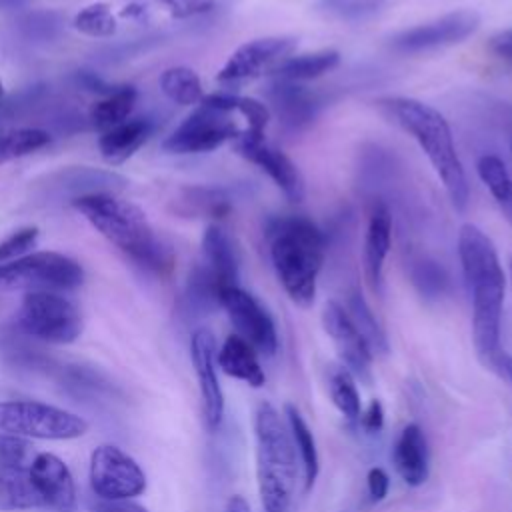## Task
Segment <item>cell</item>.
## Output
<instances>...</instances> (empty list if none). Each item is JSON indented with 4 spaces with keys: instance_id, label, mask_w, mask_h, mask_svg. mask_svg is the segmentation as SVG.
Returning a JSON list of instances; mask_svg holds the SVG:
<instances>
[{
    "instance_id": "obj_1",
    "label": "cell",
    "mask_w": 512,
    "mask_h": 512,
    "mask_svg": "<svg viewBox=\"0 0 512 512\" xmlns=\"http://www.w3.org/2000/svg\"><path fill=\"white\" fill-rule=\"evenodd\" d=\"M458 256L472 298V338L478 356L492 364L500 352V318L504 302V270L492 240L474 224L458 232Z\"/></svg>"
},
{
    "instance_id": "obj_2",
    "label": "cell",
    "mask_w": 512,
    "mask_h": 512,
    "mask_svg": "<svg viewBox=\"0 0 512 512\" xmlns=\"http://www.w3.org/2000/svg\"><path fill=\"white\" fill-rule=\"evenodd\" d=\"M72 206L120 252L138 266L164 274L170 270V254L156 238L146 214L134 202L114 192H90L72 198Z\"/></svg>"
},
{
    "instance_id": "obj_3",
    "label": "cell",
    "mask_w": 512,
    "mask_h": 512,
    "mask_svg": "<svg viewBox=\"0 0 512 512\" xmlns=\"http://www.w3.org/2000/svg\"><path fill=\"white\" fill-rule=\"evenodd\" d=\"M266 236L282 288L294 304L308 308L316 298V280L324 262V232L302 214H286L268 220Z\"/></svg>"
},
{
    "instance_id": "obj_4",
    "label": "cell",
    "mask_w": 512,
    "mask_h": 512,
    "mask_svg": "<svg viewBox=\"0 0 512 512\" xmlns=\"http://www.w3.org/2000/svg\"><path fill=\"white\" fill-rule=\"evenodd\" d=\"M382 106L418 142L456 210H464L468 204V180L446 118L430 104L406 96L384 98Z\"/></svg>"
},
{
    "instance_id": "obj_5",
    "label": "cell",
    "mask_w": 512,
    "mask_h": 512,
    "mask_svg": "<svg viewBox=\"0 0 512 512\" xmlns=\"http://www.w3.org/2000/svg\"><path fill=\"white\" fill-rule=\"evenodd\" d=\"M256 478L264 512H288L294 496L298 464L288 424L270 402H260L254 414Z\"/></svg>"
},
{
    "instance_id": "obj_6",
    "label": "cell",
    "mask_w": 512,
    "mask_h": 512,
    "mask_svg": "<svg viewBox=\"0 0 512 512\" xmlns=\"http://www.w3.org/2000/svg\"><path fill=\"white\" fill-rule=\"evenodd\" d=\"M88 430V422L64 408L36 400L0 402V432L20 438L74 440Z\"/></svg>"
},
{
    "instance_id": "obj_7",
    "label": "cell",
    "mask_w": 512,
    "mask_h": 512,
    "mask_svg": "<svg viewBox=\"0 0 512 512\" xmlns=\"http://www.w3.org/2000/svg\"><path fill=\"white\" fill-rule=\"evenodd\" d=\"M18 326L32 338L52 344H70L82 332V314L78 306L60 292L30 290L22 298Z\"/></svg>"
},
{
    "instance_id": "obj_8",
    "label": "cell",
    "mask_w": 512,
    "mask_h": 512,
    "mask_svg": "<svg viewBox=\"0 0 512 512\" xmlns=\"http://www.w3.org/2000/svg\"><path fill=\"white\" fill-rule=\"evenodd\" d=\"M84 270L74 258L40 250L24 254L0 266V288H32V290H74L82 286Z\"/></svg>"
},
{
    "instance_id": "obj_9",
    "label": "cell",
    "mask_w": 512,
    "mask_h": 512,
    "mask_svg": "<svg viewBox=\"0 0 512 512\" xmlns=\"http://www.w3.org/2000/svg\"><path fill=\"white\" fill-rule=\"evenodd\" d=\"M236 116V110H224L202 100L200 106L188 114L170 136H166L162 148L170 154L212 152L244 132L238 126Z\"/></svg>"
},
{
    "instance_id": "obj_10",
    "label": "cell",
    "mask_w": 512,
    "mask_h": 512,
    "mask_svg": "<svg viewBox=\"0 0 512 512\" xmlns=\"http://www.w3.org/2000/svg\"><path fill=\"white\" fill-rule=\"evenodd\" d=\"M90 486L100 500H130L146 490V474L124 450L102 444L90 454Z\"/></svg>"
},
{
    "instance_id": "obj_11",
    "label": "cell",
    "mask_w": 512,
    "mask_h": 512,
    "mask_svg": "<svg viewBox=\"0 0 512 512\" xmlns=\"http://www.w3.org/2000/svg\"><path fill=\"white\" fill-rule=\"evenodd\" d=\"M480 16L472 10H456L430 22L402 30L390 38V48L400 54H418L458 44L476 32Z\"/></svg>"
},
{
    "instance_id": "obj_12",
    "label": "cell",
    "mask_w": 512,
    "mask_h": 512,
    "mask_svg": "<svg viewBox=\"0 0 512 512\" xmlns=\"http://www.w3.org/2000/svg\"><path fill=\"white\" fill-rule=\"evenodd\" d=\"M296 40L290 36H266L244 42L238 46L224 66L218 70L216 80L220 84H238L254 80L266 72H272L282 60L290 56Z\"/></svg>"
},
{
    "instance_id": "obj_13",
    "label": "cell",
    "mask_w": 512,
    "mask_h": 512,
    "mask_svg": "<svg viewBox=\"0 0 512 512\" xmlns=\"http://www.w3.org/2000/svg\"><path fill=\"white\" fill-rule=\"evenodd\" d=\"M220 306L228 312L230 322L256 352L272 356L278 350V334L268 310L240 286L226 288L220 296Z\"/></svg>"
},
{
    "instance_id": "obj_14",
    "label": "cell",
    "mask_w": 512,
    "mask_h": 512,
    "mask_svg": "<svg viewBox=\"0 0 512 512\" xmlns=\"http://www.w3.org/2000/svg\"><path fill=\"white\" fill-rule=\"evenodd\" d=\"M234 148L242 158L266 172L290 202L304 198V178L298 166L282 150L266 144L264 136L240 134L234 140Z\"/></svg>"
},
{
    "instance_id": "obj_15",
    "label": "cell",
    "mask_w": 512,
    "mask_h": 512,
    "mask_svg": "<svg viewBox=\"0 0 512 512\" xmlns=\"http://www.w3.org/2000/svg\"><path fill=\"white\" fill-rule=\"evenodd\" d=\"M190 354L202 396L206 428L216 430L224 416V394L216 376V338L208 328L194 330L190 340Z\"/></svg>"
},
{
    "instance_id": "obj_16",
    "label": "cell",
    "mask_w": 512,
    "mask_h": 512,
    "mask_svg": "<svg viewBox=\"0 0 512 512\" xmlns=\"http://www.w3.org/2000/svg\"><path fill=\"white\" fill-rule=\"evenodd\" d=\"M322 324L326 334L332 338L338 356L342 360V366L352 374L358 376L364 382H370V362L372 352L364 338L354 328L346 308H342L338 302L330 300L326 302L322 310Z\"/></svg>"
},
{
    "instance_id": "obj_17",
    "label": "cell",
    "mask_w": 512,
    "mask_h": 512,
    "mask_svg": "<svg viewBox=\"0 0 512 512\" xmlns=\"http://www.w3.org/2000/svg\"><path fill=\"white\" fill-rule=\"evenodd\" d=\"M28 474L48 508L58 512H72L76 506V486L70 468L62 458L50 452L34 456Z\"/></svg>"
},
{
    "instance_id": "obj_18",
    "label": "cell",
    "mask_w": 512,
    "mask_h": 512,
    "mask_svg": "<svg viewBox=\"0 0 512 512\" xmlns=\"http://www.w3.org/2000/svg\"><path fill=\"white\" fill-rule=\"evenodd\" d=\"M268 98L280 122L290 130L308 126L322 106V98L314 90L288 80H274L268 88Z\"/></svg>"
},
{
    "instance_id": "obj_19",
    "label": "cell",
    "mask_w": 512,
    "mask_h": 512,
    "mask_svg": "<svg viewBox=\"0 0 512 512\" xmlns=\"http://www.w3.org/2000/svg\"><path fill=\"white\" fill-rule=\"evenodd\" d=\"M392 244V216L384 202H374L368 214V226L364 236V276L372 290L382 286V270Z\"/></svg>"
},
{
    "instance_id": "obj_20",
    "label": "cell",
    "mask_w": 512,
    "mask_h": 512,
    "mask_svg": "<svg viewBox=\"0 0 512 512\" xmlns=\"http://www.w3.org/2000/svg\"><path fill=\"white\" fill-rule=\"evenodd\" d=\"M392 462L408 486H420L428 478V444L418 424L402 428L392 448Z\"/></svg>"
},
{
    "instance_id": "obj_21",
    "label": "cell",
    "mask_w": 512,
    "mask_h": 512,
    "mask_svg": "<svg viewBox=\"0 0 512 512\" xmlns=\"http://www.w3.org/2000/svg\"><path fill=\"white\" fill-rule=\"evenodd\" d=\"M154 124L148 118H128L108 130L102 132L98 138V150L100 156L116 166L126 162L144 142L152 136Z\"/></svg>"
},
{
    "instance_id": "obj_22",
    "label": "cell",
    "mask_w": 512,
    "mask_h": 512,
    "mask_svg": "<svg viewBox=\"0 0 512 512\" xmlns=\"http://www.w3.org/2000/svg\"><path fill=\"white\" fill-rule=\"evenodd\" d=\"M204 266L214 274L218 284L226 290L238 286V258L228 234L218 226L210 224L202 236Z\"/></svg>"
},
{
    "instance_id": "obj_23",
    "label": "cell",
    "mask_w": 512,
    "mask_h": 512,
    "mask_svg": "<svg viewBox=\"0 0 512 512\" xmlns=\"http://www.w3.org/2000/svg\"><path fill=\"white\" fill-rule=\"evenodd\" d=\"M216 364L232 378H238L254 388L266 382L264 370L256 358V350L238 334H230L216 354Z\"/></svg>"
},
{
    "instance_id": "obj_24",
    "label": "cell",
    "mask_w": 512,
    "mask_h": 512,
    "mask_svg": "<svg viewBox=\"0 0 512 512\" xmlns=\"http://www.w3.org/2000/svg\"><path fill=\"white\" fill-rule=\"evenodd\" d=\"M340 62V54L334 48L318 50V52H306L288 56L282 60L270 74H274L276 80H288V82H304L318 78L332 68H336Z\"/></svg>"
},
{
    "instance_id": "obj_25",
    "label": "cell",
    "mask_w": 512,
    "mask_h": 512,
    "mask_svg": "<svg viewBox=\"0 0 512 512\" xmlns=\"http://www.w3.org/2000/svg\"><path fill=\"white\" fill-rule=\"evenodd\" d=\"M44 506L46 504L38 494L28 470L0 466V512L30 510Z\"/></svg>"
},
{
    "instance_id": "obj_26",
    "label": "cell",
    "mask_w": 512,
    "mask_h": 512,
    "mask_svg": "<svg viewBox=\"0 0 512 512\" xmlns=\"http://www.w3.org/2000/svg\"><path fill=\"white\" fill-rule=\"evenodd\" d=\"M138 92L134 86H118L90 108V124L98 130H108L130 118Z\"/></svg>"
},
{
    "instance_id": "obj_27",
    "label": "cell",
    "mask_w": 512,
    "mask_h": 512,
    "mask_svg": "<svg viewBox=\"0 0 512 512\" xmlns=\"http://www.w3.org/2000/svg\"><path fill=\"white\" fill-rule=\"evenodd\" d=\"M160 90L162 94L180 106L200 104L204 98L202 82L198 74L188 66H172L160 74Z\"/></svg>"
},
{
    "instance_id": "obj_28",
    "label": "cell",
    "mask_w": 512,
    "mask_h": 512,
    "mask_svg": "<svg viewBox=\"0 0 512 512\" xmlns=\"http://www.w3.org/2000/svg\"><path fill=\"white\" fill-rule=\"evenodd\" d=\"M184 214H200L208 218H222L232 208V196L224 188L214 186H194L182 192L178 200Z\"/></svg>"
},
{
    "instance_id": "obj_29",
    "label": "cell",
    "mask_w": 512,
    "mask_h": 512,
    "mask_svg": "<svg viewBox=\"0 0 512 512\" xmlns=\"http://www.w3.org/2000/svg\"><path fill=\"white\" fill-rule=\"evenodd\" d=\"M286 412V422H288V430L292 434L294 446L300 454L302 460V468H304V484L306 490L312 488L316 476H318V452H316V440L308 428V424L304 422V418L300 416V412L296 410L294 404H286L284 406Z\"/></svg>"
},
{
    "instance_id": "obj_30",
    "label": "cell",
    "mask_w": 512,
    "mask_h": 512,
    "mask_svg": "<svg viewBox=\"0 0 512 512\" xmlns=\"http://www.w3.org/2000/svg\"><path fill=\"white\" fill-rule=\"evenodd\" d=\"M354 328L358 330V334L364 338V342L368 344L370 352L376 354H386L388 352V340L386 334L382 330V326L378 324L376 316L372 314L370 306L366 304L364 296L358 290H352L348 296V308H346Z\"/></svg>"
},
{
    "instance_id": "obj_31",
    "label": "cell",
    "mask_w": 512,
    "mask_h": 512,
    "mask_svg": "<svg viewBox=\"0 0 512 512\" xmlns=\"http://www.w3.org/2000/svg\"><path fill=\"white\" fill-rule=\"evenodd\" d=\"M50 140V132L42 128H14L0 132V164L28 156L44 148Z\"/></svg>"
},
{
    "instance_id": "obj_32",
    "label": "cell",
    "mask_w": 512,
    "mask_h": 512,
    "mask_svg": "<svg viewBox=\"0 0 512 512\" xmlns=\"http://www.w3.org/2000/svg\"><path fill=\"white\" fill-rule=\"evenodd\" d=\"M74 30L90 38H110L118 30V18L106 2H92L80 8L72 20Z\"/></svg>"
},
{
    "instance_id": "obj_33",
    "label": "cell",
    "mask_w": 512,
    "mask_h": 512,
    "mask_svg": "<svg viewBox=\"0 0 512 512\" xmlns=\"http://www.w3.org/2000/svg\"><path fill=\"white\" fill-rule=\"evenodd\" d=\"M330 398L334 406L348 418L356 420L360 416V394L356 390L354 376L344 366H334L328 378Z\"/></svg>"
},
{
    "instance_id": "obj_34",
    "label": "cell",
    "mask_w": 512,
    "mask_h": 512,
    "mask_svg": "<svg viewBox=\"0 0 512 512\" xmlns=\"http://www.w3.org/2000/svg\"><path fill=\"white\" fill-rule=\"evenodd\" d=\"M410 278L424 298H440L448 288L446 270L432 258H418L410 266Z\"/></svg>"
},
{
    "instance_id": "obj_35",
    "label": "cell",
    "mask_w": 512,
    "mask_h": 512,
    "mask_svg": "<svg viewBox=\"0 0 512 512\" xmlns=\"http://www.w3.org/2000/svg\"><path fill=\"white\" fill-rule=\"evenodd\" d=\"M476 172H478L480 180L484 182V186L494 196V200L496 202L504 200V196L512 188V178H510V174L506 170V164L498 156H494V154H484L476 162Z\"/></svg>"
},
{
    "instance_id": "obj_36",
    "label": "cell",
    "mask_w": 512,
    "mask_h": 512,
    "mask_svg": "<svg viewBox=\"0 0 512 512\" xmlns=\"http://www.w3.org/2000/svg\"><path fill=\"white\" fill-rule=\"evenodd\" d=\"M386 0H320L318 10L342 20H358L374 14Z\"/></svg>"
},
{
    "instance_id": "obj_37",
    "label": "cell",
    "mask_w": 512,
    "mask_h": 512,
    "mask_svg": "<svg viewBox=\"0 0 512 512\" xmlns=\"http://www.w3.org/2000/svg\"><path fill=\"white\" fill-rule=\"evenodd\" d=\"M32 460H34L32 448L24 438L0 432V466L2 468L28 470Z\"/></svg>"
},
{
    "instance_id": "obj_38",
    "label": "cell",
    "mask_w": 512,
    "mask_h": 512,
    "mask_svg": "<svg viewBox=\"0 0 512 512\" xmlns=\"http://www.w3.org/2000/svg\"><path fill=\"white\" fill-rule=\"evenodd\" d=\"M36 240H38L36 226H24L14 230L10 236H6L0 242V266L24 256L36 244Z\"/></svg>"
},
{
    "instance_id": "obj_39",
    "label": "cell",
    "mask_w": 512,
    "mask_h": 512,
    "mask_svg": "<svg viewBox=\"0 0 512 512\" xmlns=\"http://www.w3.org/2000/svg\"><path fill=\"white\" fill-rule=\"evenodd\" d=\"M42 94H44V86H28L22 92H18L6 100L0 98V122L18 118L26 110H30L34 104L40 102Z\"/></svg>"
},
{
    "instance_id": "obj_40",
    "label": "cell",
    "mask_w": 512,
    "mask_h": 512,
    "mask_svg": "<svg viewBox=\"0 0 512 512\" xmlns=\"http://www.w3.org/2000/svg\"><path fill=\"white\" fill-rule=\"evenodd\" d=\"M172 18H192L210 12L216 0H156Z\"/></svg>"
},
{
    "instance_id": "obj_41",
    "label": "cell",
    "mask_w": 512,
    "mask_h": 512,
    "mask_svg": "<svg viewBox=\"0 0 512 512\" xmlns=\"http://www.w3.org/2000/svg\"><path fill=\"white\" fill-rule=\"evenodd\" d=\"M366 480H368V492H370V498L374 500V502H380V500H384V496L388 494V486H390V478H388V474L382 470V468H370L368 470V476H366Z\"/></svg>"
},
{
    "instance_id": "obj_42",
    "label": "cell",
    "mask_w": 512,
    "mask_h": 512,
    "mask_svg": "<svg viewBox=\"0 0 512 512\" xmlns=\"http://www.w3.org/2000/svg\"><path fill=\"white\" fill-rule=\"evenodd\" d=\"M360 422L364 426V430L368 432H380L384 426V408L380 404V400H370V404L366 406V410L360 414Z\"/></svg>"
},
{
    "instance_id": "obj_43",
    "label": "cell",
    "mask_w": 512,
    "mask_h": 512,
    "mask_svg": "<svg viewBox=\"0 0 512 512\" xmlns=\"http://www.w3.org/2000/svg\"><path fill=\"white\" fill-rule=\"evenodd\" d=\"M488 48H490L492 54H496L500 58H506V60H512V28L494 34L488 40Z\"/></svg>"
},
{
    "instance_id": "obj_44",
    "label": "cell",
    "mask_w": 512,
    "mask_h": 512,
    "mask_svg": "<svg viewBox=\"0 0 512 512\" xmlns=\"http://www.w3.org/2000/svg\"><path fill=\"white\" fill-rule=\"evenodd\" d=\"M76 80H78V84L82 88H86L90 92H96V94H102V96H106V94H110L114 90V86L106 84L100 76H96L94 72H88V70H80L76 74Z\"/></svg>"
},
{
    "instance_id": "obj_45",
    "label": "cell",
    "mask_w": 512,
    "mask_h": 512,
    "mask_svg": "<svg viewBox=\"0 0 512 512\" xmlns=\"http://www.w3.org/2000/svg\"><path fill=\"white\" fill-rule=\"evenodd\" d=\"M94 512H148V510L132 500H100L94 504Z\"/></svg>"
},
{
    "instance_id": "obj_46",
    "label": "cell",
    "mask_w": 512,
    "mask_h": 512,
    "mask_svg": "<svg viewBox=\"0 0 512 512\" xmlns=\"http://www.w3.org/2000/svg\"><path fill=\"white\" fill-rule=\"evenodd\" d=\"M490 366H494V368L500 370L508 380H512V356H510L506 350L500 348V352L494 356V360H492Z\"/></svg>"
},
{
    "instance_id": "obj_47",
    "label": "cell",
    "mask_w": 512,
    "mask_h": 512,
    "mask_svg": "<svg viewBox=\"0 0 512 512\" xmlns=\"http://www.w3.org/2000/svg\"><path fill=\"white\" fill-rule=\"evenodd\" d=\"M224 512H250V506L240 494H234V496L228 498Z\"/></svg>"
},
{
    "instance_id": "obj_48",
    "label": "cell",
    "mask_w": 512,
    "mask_h": 512,
    "mask_svg": "<svg viewBox=\"0 0 512 512\" xmlns=\"http://www.w3.org/2000/svg\"><path fill=\"white\" fill-rule=\"evenodd\" d=\"M144 16V6L138 4V2H132L130 6H124L120 10V18H142Z\"/></svg>"
},
{
    "instance_id": "obj_49",
    "label": "cell",
    "mask_w": 512,
    "mask_h": 512,
    "mask_svg": "<svg viewBox=\"0 0 512 512\" xmlns=\"http://www.w3.org/2000/svg\"><path fill=\"white\" fill-rule=\"evenodd\" d=\"M498 204H500L502 212L506 214V218H508L510 224H512V188H510V192L504 196V200H500Z\"/></svg>"
},
{
    "instance_id": "obj_50",
    "label": "cell",
    "mask_w": 512,
    "mask_h": 512,
    "mask_svg": "<svg viewBox=\"0 0 512 512\" xmlns=\"http://www.w3.org/2000/svg\"><path fill=\"white\" fill-rule=\"evenodd\" d=\"M26 4L28 0H0L2 10H18V8H24Z\"/></svg>"
},
{
    "instance_id": "obj_51",
    "label": "cell",
    "mask_w": 512,
    "mask_h": 512,
    "mask_svg": "<svg viewBox=\"0 0 512 512\" xmlns=\"http://www.w3.org/2000/svg\"><path fill=\"white\" fill-rule=\"evenodd\" d=\"M510 286H512V258H510Z\"/></svg>"
},
{
    "instance_id": "obj_52",
    "label": "cell",
    "mask_w": 512,
    "mask_h": 512,
    "mask_svg": "<svg viewBox=\"0 0 512 512\" xmlns=\"http://www.w3.org/2000/svg\"><path fill=\"white\" fill-rule=\"evenodd\" d=\"M2 94H4V86H2V82H0V98H2Z\"/></svg>"
},
{
    "instance_id": "obj_53",
    "label": "cell",
    "mask_w": 512,
    "mask_h": 512,
    "mask_svg": "<svg viewBox=\"0 0 512 512\" xmlns=\"http://www.w3.org/2000/svg\"><path fill=\"white\" fill-rule=\"evenodd\" d=\"M510 150H512V142H510Z\"/></svg>"
}]
</instances>
